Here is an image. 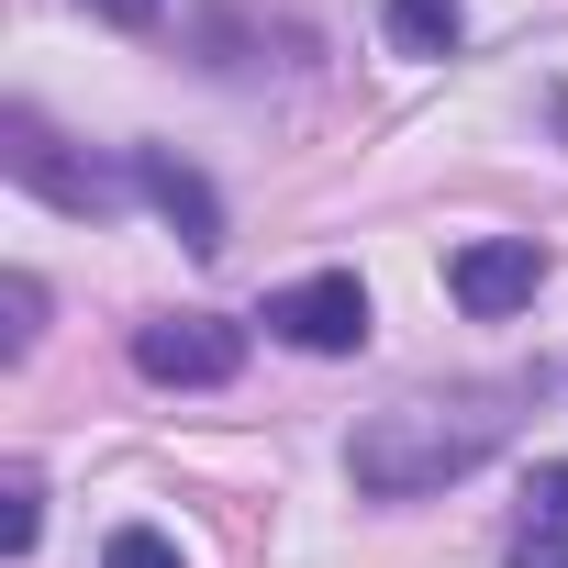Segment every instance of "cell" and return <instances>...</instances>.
Segmentation results:
<instances>
[{"label":"cell","instance_id":"cell-1","mask_svg":"<svg viewBox=\"0 0 568 568\" xmlns=\"http://www.w3.org/2000/svg\"><path fill=\"white\" fill-rule=\"evenodd\" d=\"M501 435H513V402H501V390L390 402V413H368V424L346 435V479H357L368 501H424V490H446V479L490 468V457H501Z\"/></svg>","mask_w":568,"mask_h":568},{"label":"cell","instance_id":"cell-2","mask_svg":"<svg viewBox=\"0 0 568 568\" xmlns=\"http://www.w3.org/2000/svg\"><path fill=\"white\" fill-rule=\"evenodd\" d=\"M368 278L357 267H313V278H291V291H267V335L278 346H302V357H357L368 346Z\"/></svg>","mask_w":568,"mask_h":568},{"label":"cell","instance_id":"cell-3","mask_svg":"<svg viewBox=\"0 0 568 568\" xmlns=\"http://www.w3.org/2000/svg\"><path fill=\"white\" fill-rule=\"evenodd\" d=\"M134 368L156 390H223L245 368V324H223V313H156V324H134Z\"/></svg>","mask_w":568,"mask_h":568},{"label":"cell","instance_id":"cell-4","mask_svg":"<svg viewBox=\"0 0 568 568\" xmlns=\"http://www.w3.org/2000/svg\"><path fill=\"white\" fill-rule=\"evenodd\" d=\"M0 168H12L23 190H45L57 212H112V201L134 190V168L112 179V168H90V156H68V145H57V134H45L34 112H0Z\"/></svg>","mask_w":568,"mask_h":568},{"label":"cell","instance_id":"cell-5","mask_svg":"<svg viewBox=\"0 0 568 568\" xmlns=\"http://www.w3.org/2000/svg\"><path fill=\"white\" fill-rule=\"evenodd\" d=\"M535 291H546V245H535V234H468V245L446 256V302L479 313V324L524 313Z\"/></svg>","mask_w":568,"mask_h":568},{"label":"cell","instance_id":"cell-6","mask_svg":"<svg viewBox=\"0 0 568 568\" xmlns=\"http://www.w3.org/2000/svg\"><path fill=\"white\" fill-rule=\"evenodd\" d=\"M134 190L179 223V245H201V256L223 245V201H212V179H201V168H179L168 145H134Z\"/></svg>","mask_w":568,"mask_h":568},{"label":"cell","instance_id":"cell-7","mask_svg":"<svg viewBox=\"0 0 568 568\" xmlns=\"http://www.w3.org/2000/svg\"><path fill=\"white\" fill-rule=\"evenodd\" d=\"M379 23H390V45H402V57H457L468 0H379Z\"/></svg>","mask_w":568,"mask_h":568},{"label":"cell","instance_id":"cell-8","mask_svg":"<svg viewBox=\"0 0 568 568\" xmlns=\"http://www.w3.org/2000/svg\"><path fill=\"white\" fill-rule=\"evenodd\" d=\"M34 535H45V479L12 468V490H0V557H34Z\"/></svg>","mask_w":568,"mask_h":568},{"label":"cell","instance_id":"cell-9","mask_svg":"<svg viewBox=\"0 0 568 568\" xmlns=\"http://www.w3.org/2000/svg\"><path fill=\"white\" fill-rule=\"evenodd\" d=\"M34 335H45V291L12 267V278H0V346H12V357H34Z\"/></svg>","mask_w":568,"mask_h":568},{"label":"cell","instance_id":"cell-10","mask_svg":"<svg viewBox=\"0 0 568 568\" xmlns=\"http://www.w3.org/2000/svg\"><path fill=\"white\" fill-rule=\"evenodd\" d=\"M101 568H190V557H179V535H156V524H123V535L101 546Z\"/></svg>","mask_w":568,"mask_h":568},{"label":"cell","instance_id":"cell-11","mask_svg":"<svg viewBox=\"0 0 568 568\" xmlns=\"http://www.w3.org/2000/svg\"><path fill=\"white\" fill-rule=\"evenodd\" d=\"M524 501H535V524H524V535H568V457H546Z\"/></svg>","mask_w":568,"mask_h":568},{"label":"cell","instance_id":"cell-12","mask_svg":"<svg viewBox=\"0 0 568 568\" xmlns=\"http://www.w3.org/2000/svg\"><path fill=\"white\" fill-rule=\"evenodd\" d=\"M79 12H101V23H123V34H145V23L168 12V0H79Z\"/></svg>","mask_w":568,"mask_h":568},{"label":"cell","instance_id":"cell-13","mask_svg":"<svg viewBox=\"0 0 568 568\" xmlns=\"http://www.w3.org/2000/svg\"><path fill=\"white\" fill-rule=\"evenodd\" d=\"M513 568H568V535H524V546H513Z\"/></svg>","mask_w":568,"mask_h":568}]
</instances>
